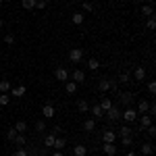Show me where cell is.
Returning <instances> with one entry per match:
<instances>
[{"label": "cell", "mask_w": 156, "mask_h": 156, "mask_svg": "<svg viewBox=\"0 0 156 156\" xmlns=\"http://www.w3.org/2000/svg\"><path fill=\"white\" fill-rule=\"evenodd\" d=\"M6 137H9V140H15V137H17V129H15V127H11V129H9V131H6Z\"/></svg>", "instance_id": "8d00e7d4"}, {"label": "cell", "mask_w": 156, "mask_h": 156, "mask_svg": "<svg viewBox=\"0 0 156 156\" xmlns=\"http://www.w3.org/2000/svg\"><path fill=\"white\" fill-rule=\"evenodd\" d=\"M25 92H27V87H25V85H17V87H12V90H11V96H15V98H23V96H25Z\"/></svg>", "instance_id": "7c38bea8"}, {"label": "cell", "mask_w": 156, "mask_h": 156, "mask_svg": "<svg viewBox=\"0 0 156 156\" xmlns=\"http://www.w3.org/2000/svg\"><path fill=\"white\" fill-rule=\"evenodd\" d=\"M4 42H6V44H15V36H12V34L4 36Z\"/></svg>", "instance_id": "b9f144b4"}, {"label": "cell", "mask_w": 156, "mask_h": 156, "mask_svg": "<svg viewBox=\"0 0 156 156\" xmlns=\"http://www.w3.org/2000/svg\"><path fill=\"white\" fill-rule=\"evenodd\" d=\"M125 156H137V154H135V152H131V150H129V152H125Z\"/></svg>", "instance_id": "f6af8a7d"}, {"label": "cell", "mask_w": 156, "mask_h": 156, "mask_svg": "<svg viewBox=\"0 0 156 156\" xmlns=\"http://www.w3.org/2000/svg\"><path fill=\"white\" fill-rule=\"evenodd\" d=\"M83 11L92 12V11H94V4H92V2H83Z\"/></svg>", "instance_id": "60d3db41"}, {"label": "cell", "mask_w": 156, "mask_h": 156, "mask_svg": "<svg viewBox=\"0 0 156 156\" xmlns=\"http://www.w3.org/2000/svg\"><path fill=\"white\" fill-rule=\"evenodd\" d=\"M92 112H94V119H96V121L104 117V110L100 108V104H94V106H92Z\"/></svg>", "instance_id": "603a6c76"}, {"label": "cell", "mask_w": 156, "mask_h": 156, "mask_svg": "<svg viewBox=\"0 0 156 156\" xmlns=\"http://www.w3.org/2000/svg\"><path fill=\"white\" fill-rule=\"evenodd\" d=\"M119 119H121V110L112 104V106L106 110V121L108 123H115V121H119Z\"/></svg>", "instance_id": "7a4b0ae2"}, {"label": "cell", "mask_w": 156, "mask_h": 156, "mask_svg": "<svg viewBox=\"0 0 156 156\" xmlns=\"http://www.w3.org/2000/svg\"><path fill=\"white\" fill-rule=\"evenodd\" d=\"M73 156H87V146H75L73 148Z\"/></svg>", "instance_id": "9a60e30c"}, {"label": "cell", "mask_w": 156, "mask_h": 156, "mask_svg": "<svg viewBox=\"0 0 156 156\" xmlns=\"http://www.w3.org/2000/svg\"><path fill=\"white\" fill-rule=\"evenodd\" d=\"M121 96V102L125 104V106H131L133 104V94L131 92H123V94H119Z\"/></svg>", "instance_id": "8fae6325"}, {"label": "cell", "mask_w": 156, "mask_h": 156, "mask_svg": "<svg viewBox=\"0 0 156 156\" xmlns=\"http://www.w3.org/2000/svg\"><path fill=\"white\" fill-rule=\"evenodd\" d=\"M102 142H104V144H115V142H117V131L104 129V131H102Z\"/></svg>", "instance_id": "3957f363"}, {"label": "cell", "mask_w": 156, "mask_h": 156, "mask_svg": "<svg viewBox=\"0 0 156 156\" xmlns=\"http://www.w3.org/2000/svg\"><path fill=\"white\" fill-rule=\"evenodd\" d=\"M42 112H44V119H52V117L56 115V110H54V106H52L50 102H46V104L42 106Z\"/></svg>", "instance_id": "8992f818"}, {"label": "cell", "mask_w": 156, "mask_h": 156, "mask_svg": "<svg viewBox=\"0 0 156 156\" xmlns=\"http://www.w3.org/2000/svg\"><path fill=\"white\" fill-rule=\"evenodd\" d=\"M142 12H144V17H152L154 15V6L152 4H144L142 6Z\"/></svg>", "instance_id": "f1b7e54d"}, {"label": "cell", "mask_w": 156, "mask_h": 156, "mask_svg": "<svg viewBox=\"0 0 156 156\" xmlns=\"http://www.w3.org/2000/svg\"><path fill=\"white\" fill-rule=\"evenodd\" d=\"M133 2H144V0H133Z\"/></svg>", "instance_id": "bcb514c9"}, {"label": "cell", "mask_w": 156, "mask_h": 156, "mask_svg": "<svg viewBox=\"0 0 156 156\" xmlns=\"http://www.w3.org/2000/svg\"><path fill=\"white\" fill-rule=\"evenodd\" d=\"M98 90H100L102 94L108 92V90H110V79H100V81H98Z\"/></svg>", "instance_id": "e0dca14e"}, {"label": "cell", "mask_w": 156, "mask_h": 156, "mask_svg": "<svg viewBox=\"0 0 156 156\" xmlns=\"http://www.w3.org/2000/svg\"><path fill=\"white\" fill-rule=\"evenodd\" d=\"M52 156H65V154H62V150H56V152H54Z\"/></svg>", "instance_id": "ee69618b"}, {"label": "cell", "mask_w": 156, "mask_h": 156, "mask_svg": "<svg viewBox=\"0 0 156 156\" xmlns=\"http://www.w3.org/2000/svg\"><path fill=\"white\" fill-rule=\"evenodd\" d=\"M144 77H146V69H144V67H135V71H133V79H135V81H144Z\"/></svg>", "instance_id": "4fadbf2b"}, {"label": "cell", "mask_w": 156, "mask_h": 156, "mask_svg": "<svg viewBox=\"0 0 156 156\" xmlns=\"http://www.w3.org/2000/svg\"><path fill=\"white\" fill-rule=\"evenodd\" d=\"M71 21L73 25H81L85 21V17H83V12H73V17H71Z\"/></svg>", "instance_id": "ac0fdd59"}, {"label": "cell", "mask_w": 156, "mask_h": 156, "mask_svg": "<svg viewBox=\"0 0 156 156\" xmlns=\"http://www.w3.org/2000/svg\"><path fill=\"white\" fill-rule=\"evenodd\" d=\"M0 29H2V19H0Z\"/></svg>", "instance_id": "7dc6e473"}, {"label": "cell", "mask_w": 156, "mask_h": 156, "mask_svg": "<svg viewBox=\"0 0 156 156\" xmlns=\"http://www.w3.org/2000/svg\"><path fill=\"white\" fill-rule=\"evenodd\" d=\"M54 77L58 79L60 83H65V81H69V71H67L65 67H58V69L54 71Z\"/></svg>", "instance_id": "277c9868"}, {"label": "cell", "mask_w": 156, "mask_h": 156, "mask_svg": "<svg viewBox=\"0 0 156 156\" xmlns=\"http://www.w3.org/2000/svg\"><path fill=\"white\" fill-rule=\"evenodd\" d=\"M98 67H100V62H98L96 58H90V60H87V69H90V71H96Z\"/></svg>", "instance_id": "1f68e13d"}, {"label": "cell", "mask_w": 156, "mask_h": 156, "mask_svg": "<svg viewBox=\"0 0 156 156\" xmlns=\"http://www.w3.org/2000/svg\"><path fill=\"white\" fill-rule=\"evenodd\" d=\"M21 6L25 11H34L36 9V0H21Z\"/></svg>", "instance_id": "cb8c5ba5"}, {"label": "cell", "mask_w": 156, "mask_h": 156, "mask_svg": "<svg viewBox=\"0 0 156 156\" xmlns=\"http://www.w3.org/2000/svg\"><path fill=\"white\" fill-rule=\"evenodd\" d=\"M46 6H48V2H46V0H36V9H37V11H44Z\"/></svg>", "instance_id": "836d02e7"}, {"label": "cell", "mask_w": 156, "mask_h": 156, "mask_svg": "<svg viewBox=\"0 0 156 156\" xmlns=\"http://www.w3.org/2000/svg\"><path fill=\"white\" fill-rule=\"evenodd\" d=\"M146 27H148V29H154V27H156V19H154V15H152V17H148V23H146Z\"/></svg>", "instance_id": "d590c367"}, {"label": "cell", "mask_w": 156, "mask_h": 156, "mask_svg": "<svg viewBox=\"0 0 156 156\" xmlns=\"http://www.w3.org/2000/svg\"><path fill=\"white\" fill-rule=\"evenodd\" d=\"M112 106V102H110V98H106V96H102V100H100V108H102V110H104V112H106L108 108Z\"/></svg>", "instance_id": "484cf974"}, {"label": "cell", "mask_w": 156, "mask_h": 156, "mask_svg": "<svg viewBox=\"0 0 156 156\" xmlns=\"http://www.w3.org/2000/svg\"><path fill=\"white\" fill-rule=\"evenodd\" d=\"M127 135H131V127H129V125L121 127V129H119V133H117V137H127Z\"/></svg>", "instance_id": "83f0119b"}, {"label": "cell", "mask_w": 156, "mask_h": 156, "mask_svg": "<svg viewBox=\"0 0 156 156\" xmlns=\"http://www.w3.org/2000/svg\"><path fill=\"white\" fill-rule=\"evenodd\" d=\"M15 129H17V133H25L27 131V123L25 121H17L15 123Z\"/></svg>", "instance_id": "4316f807"}, {"label": "cell", "mask_w": 156, "mask_h": 156, "mask_svg": "<svg viewBox=\"0 0 156 156\" xmlns=\"http://www.w3.org/2000/svg\"><path fill=\"white\" fill-rule=\"evenodd\" d=\"M81 58H83V50L81 48H73L69 52V60L71 62H81Z\"/></svg>", "instance_id": "5b68a950"}, {"label": "cell", "mask_w": 156, "mask_h": 156, "mask_svg": "<svg viewBox=\"0 0 156 156\" xmlns=\"http://www.w3.org/2000/svg\"><path fill=\"white\" fill-rule=\"evenodd\" d=\"M77 110H79V112H87V110H90L87 100H83V98H81V100H77Z\"/></svg>", "instance_id": "44dd1931"}, {"label": "cell", "mask_w": 156, "mask_h": 156, "mask_svg": "<svg viewBox=\"0 0 156 156\" xmlns=\"http://www.w3.org/2000/svg\"><path fill=\"white\" fill-rule=\"evenodd\" d=\"M133 144V137L131 135H127V137H121V146H125V148H129Z\"/></svg>", "instance_id": "d6a6232c"}, {"label": "cell", "mask_w": 156, "mask_h": 156, "mask_svg": "<svg viewBox=\"0 0 156 156\" xmlns=\"http://www.w3.org/2000/svg\"><path fill=\"white\" fill-rule=\"evenodd\" d=\"M11 156H29V152H27V150H23V148H19V150H15Z\"/></svg>", "instance_id": "74e56055"}, {"label": "cell", "mask_w": 156, "mask_h": 156, "mask_svg": "<svg viewBox=\"0 0 156 156\" xmlns=\"http://www.w3.org/2000/svg\"><path fill=\"white\" fill-rule=\"evenodd\" d=\"M137 117H140V115H137V110H135V108H131V106H127L125 110H121V119L125 121L127 125L135 123V121H137Z\"/></svg>", "instance_id": "6da1fadb"}, {"label": "cell", "mask_w": 156, "mask_h": 156, "mask_svg": "<svg viewBox=\"0 0 156 156\" xmlns=\"http://www.w3.org/2000/svg\"><path fill=\"white\" fill-rule=\"evenodd\" d=\"M77 85L79 83H75V81H65V92H67V94H75V92H77Z\"/></svg>", "instance_id": "2e32d148"}, {"label": "cell", "mask_w": 156, "mask_h": 156, "mask_svg": "<svg viewBox=\"0 0 156 156\" xmlns=\"http://www.w3.org/2000/svg\"><path fill=\"white\" fill-rule=\"evenodd\" d=\"M71 77H73V81H75V83H83V81H85V73L81 71V69H75Z\"/></svg>", "instance_id": "30bf717a"}, {"label": "cell", "mask_w": 156, "mask_h": 156, "mask_svg": "<svg viewBox=\"0 0 156 156\" xmlns=\"http://www.w3.org/2000/svg\"><path fill=\"white\" fill-rule=\"evenodd\" d=\"M54 140H56V133H50L44 137V148H52L54 146Z\"/></svg>", "instance_id": "ffe728a7"}, {"label": "cell", "mask_w": 156, "mask_h": 156, "mask_svg": "<svg viewBox=\"0 0 156 156\" xmlns=\"http://www.w3.org/2000/svg\"><path fill=\"white\" fill-rule=\"evenodd\" d=\"M65 146H67V140H65V137H58V135H56V140H54V146H52V148H54V150H62Z\"/></svg>", "instance_id": "7402d4cb"}, {"label": "cell", "mask_w": 156, "mask_h": 156, "mask_svg": "<svg viewBox=\"0 0 156 156\" xmlns=\"http://www.w3.org/2000/svg\"><path fill=\"white\" fill-rule=\"evenodd\" d=\"M135 110H137V115H146V112H148V110H150V102H148V100H144V98H142V100H140V102H137V108H135Z\"/></svg>", "instance_id": "52a82bcc"}, {"label": "cell", "mask_w": 156, "mask_h": 156, "mask_svg": "<svg viewBox=\"0 0 156 156\" xmlns=\"http://www.w3.org/2000/svg\"><path fill=\"white\" fill-rule=\"evenodd\" d=\"M9 102H11V96H9V94H2V96H0V106H6Z\"/></svg>", "instance_id": "e575fe53"}, {"label": "cell", "mask_w": 156, "mask_h": 156, "mask_svg": "<svg viewBox=\"0 0 156 156\" xmlns=\"http://www.w3.org/2000/svg\"><path fill=\"white\" fill-rule=\"evenodd\" d=\"M148 92H150V94H154V92H156V83H154V81L148 83Z\"/></svg>", "instance_id": "7bdbcfd3"}, {"label": "cell", "mask_w": 156, "mask_h": 156, "mask_svg": "<svg viewBox=\"0 0 156 156\" xmlns=\"http://www.w3.org/2000/svg\"><path fill=\"white\" fill-rule=\"evenodd\" d=\"M140 152H142V156H152V154H154V148H152L150 142H146V144L140 146Z\"/></svg>", "instance_id": "9c48e42d"}, {"label": "cell", "mask_w": 156, "mask_h": 156, "mask_svg": "<svg viewBox=\"0 0 156 156\" xmlns=\"http://www.w3.org/2000/svg\"><path fill=\"white\" fill-rule=\"evenodd\" d=\"M137 119H140V127H142V129H146V127L152 125V115H148V112H146V115H140Z\"/></svg>", "instance_id": "ba28073f"}, {"label": "cell", "mask_w": 156, "mask_h": 156, "mask_svg": "<svg viewBox=\"0 0 156 156\" xmlns=\"http://www.w3.org/2000/svg\"><path fill=\"white\" fill-rule=\"evenodd\" d=\"M102 152H104L106 156H115L117 154V146L115 144H104L102 146Z\"/></svg>", "instance_id": "5bb4252c"}, {"label": "cell", "mask_w": 156, "mask_h": 156, "mask_svg": "<svg viewBox=\"0 0 156 156\" xmlns=\"http://www.w3.org/2000/svg\"><path fill=\"white\" fill-rule=\"evenodd\" d=\"M117 81H119V83H129V81H131V73H129V71H127V73H121Z\"/></svg>", "instance_id": "f546056e"}, {"label": "cell", "mask_w": 156, "mask_h": 156, "mask_svg": "<svg viewBox=\"0 0 156 156\" xmlns=\"http://www.w3.org/2000/svg\"><path fill=\"white\" fill-rule=\"evenodd\" d=\"M146 131H148L150 137H154V135H156V127H154V125H150V127H146Z\"/></svg>", "instance_id": "ab89813d"}, {"label": "cell", "mask_w": 156, "mask_h": 156, "mask_svg": "<svg viewBox=\"0 0 156 156\" xmlns=\"http://www.w3.org/2000/svg\"><path fill=\"white\" fill-rule=\"evenodd\" d=\"M83 129L85 131H94V129H96V119H85L83 121Z\"/></svg>", "instance_id": "d6986e66"}, {"label": "cell", "mask_w": 156, "mask_h": 156, "mask_svg": "<svg viewBox=\"0 0 156 156\" xmlns=\"http://www.w3.org/2000/svg\"><path fill=\"white\" fill-rule=\"evenodd\" d=\"M12 142L19 146V148H21V146H25V142H27V140H25V135H23V133H17V137H15Z\"/></svg>", "instance_id": "4dcf8cb0"}, {"label": "cell", "mask_w": 156, "mask_h": 156, "mask_svg": "<svg viewBox=\"0 0 156 156\" xmlns=\"http://www.w3.org/2000/svg\"><path fill=\"white\" fill-rule=\"evenodd\" d=\"M0 92H2V94L11 92V81H9V79H0Z\"/></svg>", "instance_id": "d4e9b609"}, {"label": "cell", "mask_w": 156, "mask_h": 156, "mask_svg": "<svg viewBox=\"0 0 156 156\" xmlns=\"http://www.w3.org/2000/svg\"><path fill=\"white\" fill-rule=\"evenodd\" d=\"M44 129H46V123H44V121H37V123H36V131L44 133Z\"/></svg>", "instance_id": "f35d334b"}]
</instances>
